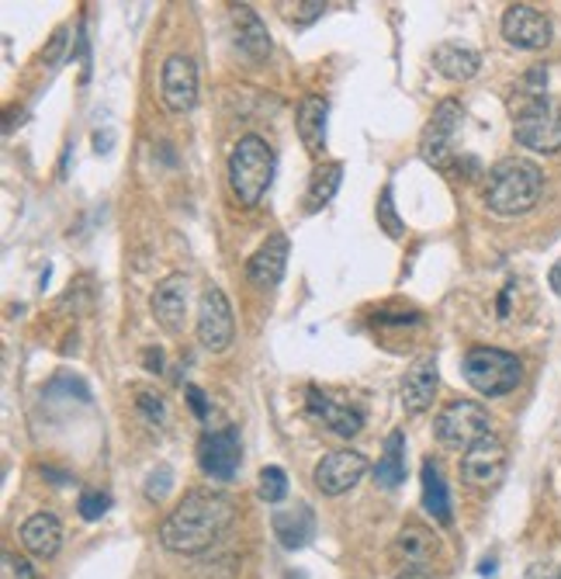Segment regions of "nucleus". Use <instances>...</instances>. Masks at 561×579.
<instances>
[{"label":"nucleus","instance_id":"nucleus-36","mask_svg":"<svg viewBox=\"0 0 561 579\" xmlns=\"http://www.w3.org/2000/svg\"><path fill=\"white\" fill-rule=\"evenodd\" d=\"M527 579H558V572L551 569V563H534Z\"/></svg>","mask_w":561,"mask_h":579},{"label":"nucleus","instance_id":"nucleus-35","mask_svg":"<svg viewBox=\"0 0 561 579\" xmlns=\"http://www.w3.org/2000/svg\"><path fill=\"white\" fill-rule=\"evenodd\" d=\"M188 403L194 406V413L198 416H202V421H205V416H208V403H205V392L202 389H198V386H188Z\"/></svg>","mask_w":561,"mask_h":579},{"label":"nucleus","instance_id":"nucleus-16","mask_svg":"<svg viewBox=\"0 0 561 579\" xmlns=\"http://www.w3.org/2000/svg\"><path fill=\"white\" fill-rule=\"evenodd\" d=\"M285 268H288V236L285 233H274L250 257L247 277H250L256 288H277L280 277H285Z\"/></svg>","mask_w":561,"mask_h":579},{"label":"nucleus","instance_id":"nucleus-41","mask_svg":"<svg viewBox=\"0 0 561 579\" xmlns=\"http://www.w3.org/2000/svg\"><path fill=\"white\" fill-rule=\"evenodd\" d=\"M558 579H561V569H558Z\"/></svg>","mask_w":561,"mask_h":579},{"label":"nucleus","instance_id":"nucleus-27","mask_svg":"<svg viewBox=\"0 0 561 579\" xmlns=\"http://www.w3.org/2000/svg\"><path fill=\"white\" fill-rule=\"evenodd\" d=\"M260 500H267V504H280L288 496V478H285V469H277V465H267L264 472H260Z\"/></svg>","mask_w":561,"mask_h":579},{"label":"nucleus","instance_id":"nucleus-38","mask_svg":"<svg viewBox=\"0 0 561 579\" xmlns=\"http://www.w3.org/2000/svg\"><path fill=\"white\" fill-rule=\"evenodd\" d=\"M548 282H551V288H554V295H561V261L551 268V274H548Z\"/></svg>","mask_w":561,"mask_h":579},{"label":"nucleus","instance_id":"nucleus-8","mask_svg":"<svg viewBox=\"0 0 561 579\" xmlns=\"http://www.w3.org/2000/svg\"><path fill=\"white\" fill-rule=\"evenodd\" d=\"M236 336V319H232V306L223 288L208 285L198 298V341H202L205 351H226Z\"/></svg>","mask_w":561,"mask_h":579},{"label":"nucleus","instance_id":"nucleus-4","mask_svg":"<svg viewBox=\"0 0 561 579\" xmlns=\"http://www.w3.org/2000/svg\"><path fill=\"white\" fill-rule=\"evenodd\" d=\"M461 375H465V382L482 392V395H506L520 386V378H524V365H520V357L510 351H499V347H475L465 354V362H461Z\"/></svg>","mask_w":561,"mask_h":579},{"label":"nucleus","instance_id":"nucleus-24","mask_svg":"<svg viewBox=\"0 0 561 579\" xmlns=\"http://www.w3.org/2000/svg\"><path fill=\"white\" fill-rule=\"evenodd\" d=\"M403 478H406V434L392 430L385 437V451L374 465V483L382 489H395L403 486Z\"/></svg>","mask_w":561,"mask_h":579},{"label":"nucleus","instance_id":"nucleus-39","mask_svg":"<svg viewBox=\"0 0 561 579\" xmlns=\"http://www.w3.org/2000/svg\"><path fill=\"white\" fill-rule=\"evenodd\" d=\"M94 143H97V146H94L97 153H108V150H111V146H108V143H111V132H105V135L97 132V135H94Z\"/></svg>","mask_w":561,"mask_h":579},{"label":"nucleus","instance_id":"nucleus-21","mask_svg":"<svg viewBox=\"0 0 561 579\" xmlns=\"http://www.w3.org/2000/svg\"><path fill=\"white\" fill-rule=\"evenodd\" d=\"M326 115H330V105L323 97H302V105H298V118H295V129H298V139H302V146L319 156L326 150Z\"/></svg>","mask_w":561,"mask_h":579},{"label":"nucleus","instance_id":"nucleus-19","mask_svg":"<svg viewBox=\"0 0 561 579\" xmlns=\"http://www.w3.org/2000/svg\"><path fill=\"white\" fill-rule=\"evenodd\" d=\"M440 552L437 534L423 524H406L395 534V555L403 558L406 569H427Z\"/></svg>","mask_w":561,"mask_h":579},{"label":"nucleus","instance_id":"nucleus-40","mask_svg":"<svg viewBox=\"0 0 561 579\" xmlns=\"http://www.w3.org/2000/svg\"><path fill=\"white\" fill-rule=\"evenodd\" d=\"M395 579H430V576H427V569H403Z\"/></svg>","mask_w":561,"mask_h":579},{"label":"nucleus","instance_id":"nucleus-30","mask_svg":"<svg viewBox=\"0 0 561 579\" xmlns=\"http://www.w3.org/2000/svg\"><path fill=\"white\" fill-rule=\"evenodd\" d=\"M80 517L84 521H102V517L108 513V507H111V500L105 493H80Z\"/></svg>","mask_w":561,"mask_h":579},{"label":"nucleus","instance_id":"nucleus-1","mask_svg":"<svg viewBox=\"0 0 561 579\" xmlns=\"http://www.w3.org/2000/svg\"><path fill=\"white\" fill-rule=\"evenodd\" d=\"M232 521L236 504L229 496L212 489H191L167 513V521L159 524V545L177 555H202L232 528Z\"/></svg>","mask_w":561,"mask_h":579},{"label":"nucleus","instance_id":"nucleus-28","mask_svg":"<svg viewBox=\"0 0 561 579\" xmlns=\"http://www.w3.org/2000/svg\"><path fill=\"white\" fill-rule=\"evenodd\" d=\"M135 406H139V413L146 416L150 427H164V424H167V403H164V399H159L156 392L139 389V392H135Z\"/></svg>","mask_w":561,"mask_h":579},{"label":"nucleus","instance_id":"nucleus-23","mask_svg":"<svg viewBox=\"0 0 561 579\" xmlns=\"http://www.w3.org/2000/svg\"><path fill=\"white\" fill-rule=\"evenodd\" d=\"M22 542L35 558H52L63 545V524L52 513H32L22 524Z\"/></svg>","mask_w":561,"mask_h":579},{"label":"nucleus","instance_id":"nucleus-20","mask_svg":"<svg viewBox=\"0 0 561 579\" xmlns=\"http://www.w3.org/2000/svg\"><path fill=\"white\" fill-rule=\"evenodd\" d=\"M274 534H277V542L285 545V548H306L312 542V534H315V517L306 504H295V507H280L274 510Z\"/></svg>","mask_w":561,"mask_h":579},{"label":"nucleus","instance_id":"nucleus-14","mask_svg":"<svg viewBox=\"0 0 561 579\" xmlns=\"http://www.w3.org/2000/svg\"><path fill=\"white\" fill-rule=\"evenodd\" d=\"M229 28H232V46L243 52L250 63H264V59L271 56L267 28L250 4H236L229 11Z\"/></svg>","mask_w":561,"mask_h":579},{"label":"nucleus","instance_id":"nucleus-11","mask_svg":"<svg viewBox=\"0 0 561 579\" xmlns=\"http://www.w3.org/2000/svg\"><path fill=\"white\" fill-rule=\"evenodd\" d=\"M365 475H368V458L360 454V451H350V448L330 451L323 462L315 465V472H312L315 489L326 493V496H339V493L354 489Z\"/></svg>","mask_w":561,"mask_h":579},{"label":"nucleus","instance_id":"nucleus-33","mask_svg":"<svg viewBox=\"0 0 561 579\" xmlns=\"http://www.w3.org/2000/svg\"><path fill=\"white\" fill-rule=\"evenodd\" d=\"M0 579H35V576H32V566L22 555L4 552V558H0Z\"/></svg>","mask_w":561,"mask_h":579},{"label":"nucleus","instance_id":"nucleus-13","mask_svg":"<svg viewBox=\"0 0 561 579\" xmlns=\"http://www.w3.org/2000/svg\"><path fill=\"white\" fill-rule=\"evenodd\" d=\"M503 38L516 49L537 52L551 43V22L530 4H513L503 14Z\"/></svg>","mask_w":561,"mask_h":579},{"label":"nucleus","instance_id":"nucleus-34","mask_svg":"<svg viewBox=\"0 0 561 579\" xmlns=\"http://www.w3.org/2000/svg\"><path fill=\"white\" fill-rule=\"evenodd\" d=\"M67 43H70V32H67V28H59V32L52 35V43H49V49L43 52V59H46V63H56V59H59V56H63Z\"/></svg>","mask_w":561,"mask_h":579},{"label":"nucleus","instance_id":"nucleus-10","mask_svg":"<svg viewBox=\"0 0 561 579\" xmlns=\"http://www.w3.org/2000/svg\"><path fill=\"white\" fill-rule=\"evenodd\" d=\"M506 445L499 441V437H482L478 445H472L465 454H461V478H465L468 486L475 489H492L503 483L506 475Z\"/></svg>","mask_w":561,"mask_h":579},{"label":"nucleus","instance_id":"nucleus-29","mask_svg":"<svg viewBox=\"0 0 561 579\" xmlns=\"http://www.w3.org/2000/svg\"><path fill=\"white\" fill-rule=\"evenodd\" d=\"M378 226H382L392 239H398L406 229L403 218H398V212H395V205H392V188H385L382 198H378Z\"/></svg>","mask_w":561,"mask_h":579},{"label":"nucleus","instance_id":"nucleus-26","mask_svg":"<svg viewBox=\"0 0 561 579\" xmlns=\"http://www.w3.org/2000/svg\"><path fill=\"white\" fill-rule=\"evenodd\" d=\"M344 181V164H323L312 170V181H309V191H306V209L309 212H319L333 202V194Z\"/></svg>","mask_w":561,"mask_h":579},{"label":"nucleus","instance_id":"nucleus-2","mask_svg":"<svg viewBox=\"0 0 561 579\" xmlns=\"http://www.w3.org/2000/svg\"><path fill=\"white\" fill-rule=\"evenodd\" d=\"M540 188H545V174H540L537 164L506 156L489 170L482 198L496 215H524L537 205Z\"/></svg>","mask_w":561,"mask_h":579},{"label":"nucleus","instance_id":"nucleus-31","mask_svg":"<svg viewBox=\"0 0 561 579\" xmlns=\"http://www.w3.org/2000/svg\"><path fill=\"white\" fill-rule=\"evenodd\" d=\"M170 486H174V472L167 465L153 469L150 478H146V500H164V496L170 493Z\"/></svg>","mask_w":561,"mask_h":579},{"label":"nucleus","instance_id":"nucleus-9","mask_svg":"<svg viewBox=\"0 0 561 579\" xmlns=\"http://www.w3.org/2000/svg\"><path fill=\"white\" fill-rule=\"evenodd\" d=\"M198 465L208 478L218 483H232L239 465H243V445H239V434L232 427L226 430H205L202 441H198Z\"/></svg>","mask_w":561,"mask_h":579},{"label":"nucleus","instance_id":"nucleus-7","mask_svg":"<svg viewBox=\"0 0 561 579\" xmlns=\"http://www.w3.org/2000/svg\"><path fill=\"white\" fill-rule=\"evenodd\" d=\"M461 126V105L457 102H440L433 108V118L427 122L423 135H419V156L437 170H451L457 164L454 153V132Z\"/></svg>","mask_w":561,"mask_h":579},{"label":"nucleus","instance_id":"nucleus-37","mask_svg":"<svg viewBox=\"0 0 561 579\" xmlns=\"http://www.w3.org/2000/svg\"><path fill=\"white\" fill-rule=\"evenodd\" d=\"M143 357H146V371H156V375L164 371V351H146Z\"/></svg>","mask_w":561,"mask_h":579},{"label":"nucleus","instance_id":"nucleus-6","mask_svg":"<svg viewBox=\"0 0 561 579\" xmlns=\"http://www.w3.org/2000/svg\"><path fill=\"white\" fill-rule=\"evenodd\" d=\"M513 135L520 146L534 153H558L561 150V102L545 97L530 108H524L513 122Z\"/></svg>","mask_w":561,"mask_h":579},{"label":"nucleus","instance_id":"nucleus-5","mask_svg":"<svg viewBox=\"0 0 561 579\" xmlns=\"http://www.w3.org/2000/svg\"><path fill=\"white\" fill-rule=\"evenodd\" d=\"M437 441L451 451H468L482 437H492V416L486 406L472 403V399H454L437 416Z\"/></svg>","mask_w":561,"mask_h":579},{"label":"nucleus","instance_id":"nucleus-22","mask_svg":"<svg viewBox=\"0 0 561 579\" xmlns=\"http://www.w3.org/2000/svg\"><path fill=\"white\" fill-rule=\"evenodd\" d=\"M433 67L440 76L447 80H472L478 70H482V56H478L472 46H461V43H440L433 49Z\"/></svg>","mask_w":561,"mask_h":579},{"label":"nucleus","instance_id":"nucleus-25","mask_svg":"<svg viewBox=\"0 0 561 579\" xmlns=\"http://www.w3.org/2000/svg\"><path fill=\"white\" fill-rule=\"evenodd\" d=\"M423 507L437 524H451V493H447V478L440 472V462L427 458L423 462Z\"/></svg>","mask_w":561,"mask_h":579},{"label":"nucleus","instance_id":"nucleus-15","mask_svg":"<svg viewBox=\"0 0 561 579\" xmlns=\"http://www.w3.org/2000/svg\"><path fill=\"white\" fill-rule=\"evenodd\" d=\"M153 316L156 323L167 333H180L188 323V277L184 274H170L156 285L153 292Z\"/></svg>","mask_w":561,"mask_h":579},{"label":"nucleus","instance_id":"nucleus-18","mask_svg":"<svg viewBox=\"0 0 561 579\" xmlns=\"http://www.w3.org/2000/svg\"><path fill=\"white\" fill-rule=\"evenodd\" d=\"M437 357H419V362L406 371V382H403V410L409 416L427 413L433 395H437Z\"/></svg>","mask_w":561,"mask_h":579},{"label":"nucleus","instance_id":"nucleus-3","mask_svg":"<svg viewBox=\"0 0 561 579\" xmlns=\"http://www.w3.org/2000/svg\"><path fill=\"white\" fill-rule=\"evenodd\" d=\"M274 181V153L260 135H243L229 153V188L243 209L260 205Z\"/></svg>","mask_w":561,"mask_h":579},{"label":"nucleus","instance_id":"nucleus-32","mask_svg":"<svg viewBox=\"0 0 561 579\" xmlns=\"http://www.w3.org/2000/svg\"><path fill=\"white\" fill-rule=\"evenodd\" d=\"M288 8H295V11H285V17L291 25H312L315 17L326 11L323 0H306V4H288Z\"/></svg>","mask_w":561,"mask_h":579},{"label":"nucleus","instance_id":"nucleus-17","mask_svg":"<svg viewBox=\"0 0 561 579\" xmlns=\"http://www.w3.org/2000/svg\"><path fill=\"white\" fill-rule=\"evenodd\" d=\"M309 413L315 421H323L326 430L339 434V437H354L365 427V413L357 406H347V403H336L333 395L319 392V389H309Z\"/></svg>","mask_w":561,"mask_h":579},{"label":"nucleus","instance_id":"nucleus-12","mask_svg":"<svg viewBox=\"0 0 561 579\" xmlns=\"http://www.w3.org/2000/svg\"><path fill=\"white\" fill-rule=\"evenodd\" d=\"M159 94H164V105L174 115H184L198 102V70L191 56H170L159 73Z\"/></svg>","mask_w":561,"mask_h":579}]
</instances>
